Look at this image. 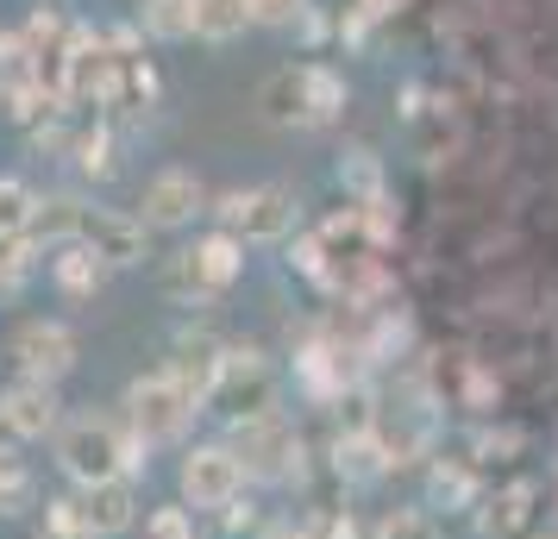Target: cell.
Masks as SVG:
<instances>
[{
  "mask_svg": "<svg viewBox=\"0 0 558 539\" xmlns=\"http://www.w3.org/2000/svg\"><path fill=\"white\" fill-rule=\"evenodd\" d=\"M51 452H57V470L76 489H88V483H107V477H138V452L145 445L132 439V427L120 414L82 408V414H63Z\"/></svg>",
  "mask_w": 558,
  "mask_h": 539,
  "instance_id": "obj_1",
  "label": "cell"
},
{
  "mask_svg": "<svg viewBox=\"0 0 558 539\" xmlns=\"http://www.w3.org/2000/svg\"><path fill=\"white\" fill-rule=\"evenodd\" d=\"M202 383L195 377H182L177 364H163V370H145V377H132L126 395H120V420L132 427V439L151 452V445H170L195 427V414H202Z\"/></svg>",
  "mask_w": 558,
  "mask_h": 539,
  "instance_id": "obj_2",
  "label": "cell"
},
{
  "mask_svg": "<svg viewBox=\"0 0 558 539\" xmlns=\"http://www.w3.org/2000/svg\"><path fill=\"white\" fill-rule=\"evenodd\" d=\"M257 107H264L270 126H327L345 107V82L332 76L327 63H289L264 82Z\"/></svg>",
  "mask_w": 558,
  "mask_h": 539,
  "instance_id": "obj_3",
  "label": "cell"
},
{
  "mask_svg": "<svg viewBox=\"0 0 558 539\" xmlns=\"http://www.w3.org/2000/svg\"><path fill=\"white\" fill-rule=\"evenodd\" d=\"M239 270H245V245H239L232 232H207L189 252L170 257L163 289H170L177 302H214V295H227V289L239 283Z\"/></svg>",
  "mask_w": 558,
  "mask_h": 539,
  "instance_id": "obj_4",
  "label": "cell"
},
{
  "mask_svg": "<svg viewBox=\"0 0 558 539\" xmlns=\"http://www.w3.org/2000/svg\"><path fill=\"white\" fill-rule=\"evenodd\" d=\"M207 402L227 408L232 420H252V414H277V370L257 345H227L214 358V377H207Z\"/></svg>",
  "mask_w": 558,
  "mask_h": 539,
  "instance_id": "obj_5",
  "label": "cell"
},
{
  "mask_svg": "<svg viewBox=\"0 0 558 539\" xmlns=\"http://www.w3.org/2000/svg\"><path fill=\"white\" fill-rule=\"evenodd\" d=\"M227 445L239 452V464H245L252 483H289V477H302V433H295V420H282V414L232 420Z\"/></svg>",
  "mask_w": 558,
  "mask_h": 539,
  "instance_id": "obj_6",
  "label": "cell"
},
{
  "mask_svg": "<svg viewBox=\"0 0 558 539\" xmlns=\"http://www.w3.org/2000/svg\"><path fill=\"white\" fill-rule=\"evenodd\" d=\"M7 358H13V370L32 377V383H63V377L82 364V339H76L70 320H45V314H32V320L13 327Z\"/></svg>",
  "mask_w": 558,
  "mask_h": 539,
  "instance_id": "obj_7",
  "label": "cell"
},
{
  "mask_svg": "<svg viewBox=\"0 0 558 539\" xmlns=\"http://www.w3.org/2000/svg\"><path fill=\"white\" fill-rule=\"evenodd\" d=\"M177 489H182V509L220 514L245 495V464H239V452L227 439L220 445H189L177 464Z\"/></svg>",
  "mask_w": 558,
  "mask_h": 539,
  "instance_id": "obj_8",
  "label": "cell"
},
{
  "mask_svg": "<svg viewBox=\"0 0 558 539\" xmlns=\"http://www.w3.org/2000/svg\"><path fill=\"white\" fill-rule=\"evenodd\" d=\"M214 213H220V232H232L239 245H270V238H282L295 226V188H282V182L232 188Z\"/></svg>",
  "mask_w": 558,
  "mask_h": 539,
  "instance_id": "obj_9",
  "label": "cell"
},
{
  "mask_svg": "<svg viewBox=\"0 0 558 539\" xmlns=\"http://www.w3.org/2000/svg\"><path fill=\"white\" fill-rule=\"evenodd\" d=\"M57 427H63V395H57V383H32V377H20V383L0 389V445H38V439H57Z\"/></svg>",
  "mask_w": 558,
  "mask_h": 539,
  "instance_id": "obj_10",
  "label": "cell"
},
{
  "mask_svg": "<svg viewBox=\"0 0 558 539\" xmlns=\"http://www.w3.org/2000/svg\"><path fill=\"white\" fill-rule=\"evenodd\" d=\"M76 245H88L107 270H132V264L151 257V226L138 213H120V207H82Z\"/></svg>",
  "mask_w": 558,
  "mask_h": 539,
  "instance_id": "obj_11",
  "label": "cell"
},
{
  "mask_svg": "<svg viewBox=\"0 0 558 539\" xmlns=\"http://www.w3.org/2000/svg\"><path fill=\"white\" fill-rule=\"evenodd\" d=\"M202 213H207V182L195 176V170H157V176L145 182L138 220L151 232H182V226H195Z\"/></svg>",
  "mask_w": 558,
  "mask_h": 539,
  "instance_id": "obj_12",
  "label": "cell"
},
{
  "mask_svg": "<svg viewBox=\"0 0 558 539\" xmlns=\"http://www.w3.org/2000/svg\"><path fill=\"white\" fill-rule=\"evenodd\" d=\"M76 509H82V527L95 539L132 534V520H138V477H107V483L76 489Z\"/></svg>",
  "mask_w": 558,
  "mask_h": 539,
  "instance_id": "obj_13",
  "label": "cell"
},
{
  "mask_svg": "<svg viewBox=\"0 0 558 539\" xmlns=\"http://www.w3.org/2000/svg\"><path fill=\"white\" fill-rule=\"evenodd\" d=\"M51 283L70 295V302H88L95 289L107 283V264L88 245H57V257H51Z\"/></svg>",
  "mask_w": 558,
  "mask_h": 539,
  "instance_id": "obj_14",
  "label": "cell"
},
{
  "mask_svg": "<svg viewBox=\"0 0 558 539\" xmlns=\"http://www.w3.org/2000/svg\"><path fill=\"white\" fill-rule=\"evenodd\" d=\"M82 207H88V201H76V195H38V213H32V245H76Z\"/></svg>",
  "mask_w": 558,
  "mask_h": 539,
  "instance_id": "obj_15",
  "label": "cell"
},
{
  "mask_svg": "<svg viewBox=\"0 0 558 539\" xmlns=\"http://www.w3.org/2000/svg\"><path fill=\"white\" fill-rule=\"evenodd\" d=\"M32 213H38V195L20 176H0V245L7 252H26L32 245Z\"/></svg>",
  "mask_w": 558,
  "mask_h": 539,
  "instance_id": "obj_16",
  "label": "cell"
},
{
  "mask_svg": "<svg viewBox=\"0 0 558 539\" xmlns=\"http://www.w3.org/2000/svg\"><path fill=\"white\" fill-rule=\"evenodd\" d=\"M26 509H38V470L13 445H0V520H20Z\"/></svg>",
  "mask_w": 558,
  "mask_h": 539,
  "instance_id": "obj_17",
  "label": "cell"
},
{
  "mask_svg": "<svg viewBox=\"0 0 558 539\" xmlns=\"http://www.w3.org/2000/svg\"><path fill=\"white\" fill-rule=\"evenodd\" d=\"M245 26H252L245 0H195V38H207V45H232Z\"/></svg>",
  "mask_w": 558,
  "mask_h": 539,
  "instance_id": "obj_18",
  "label": "cell"
},
{
  "mask_svg": "<svg viewBox=\"0 0 558 539\" xmlns=\"http://www.w3.org/2000/svg\"><path fill=\"white\" fill-rule=\"evenodd\" d=\"M138 32H151L163 45L195 38V0H145V7H138Z\"/></svg>",
  "mask_w": 558,
  "mask_h": 539,
  "instance_id": "obj_19",
  "label": "cell"
},
{
  "mask_svg": "<svg viewBox=\"0 0 558 539\" xmlns=\"http://www.w3.org/2000/svg\"><path fill=\"white\" fill-rule=\"evenodd\" d=\"M32 539H95V534L82 527L76 495H51V502H45V527H38Z\"/></svg>",
  "mask_w": 558,
  "mask_h": 539,
  "instance_id": "obj_20",
  "label": "cell"
},
{
  "mask_svg": "<svg viewBox=\"0 0 558 539\" xmlns=\"http://www.w3.org/2000/svg\"><path fill=\"white\" fill-rule=\"evenodd\" d=\"M76 163H82V176H113V138L107 132H82Z\"/></svg>",
  "mask_w": 558,
  "mask_h": 539,
  "instance_id": "obj_21",
  "label": "cell"
},
{
  "mask_svg": "<svg viewBox=\"0 0 558 539\" xmlns=\"http://www.w3.org/2000/svg\"><path fill=\"white\" fill-rule=\"evenodd\" d=\"M145 539H202V534H195V514L177 502V509H157L145 520Z\"/></svg>",
  "mask_w": 558,
  "mask_h": 539,
  "instance_id": "obj_22",
  "label": "cell"
},
{
  "mask_svg": "<svg viewBox=\"0 0 558 539\" xmlns=\"http://www.w3.org/2000/svg\"><path fill=\"white\" fill-rule=\"evenodd\" d=\"M252 7V26H295L307 20V0H245Z\"/></svg>",
  "mask_w": 558,
  "mask_h": 539,
  "instance_id": "obj_23",
  "label": "cell"
},
{
  "mask_svg": "<svg viewBox=\"0 0 558 539\" xmlns=\"http://www.w3.org/2000/svg\"><path fill=\"white\" fill-rule=\"evenodd\" d=\"M377 539H433V534H427V520H421L414 509H402V514H389V520L377 527Z\"/></svg>",
  "mask_w": 558,
  "mask_h": 539,
  "instance_id": "obj_24",
  "label": "cell"
},
{
  "mask_svg": "<svg viewBox=\"0 0 558 539\" xmlns=\"http://www.w3.org/2000/svg\"><path fill=\"white\" fill-rule=\"evenodd\" d=\"M257 539H314V527H295V520H270V527H257Z\"/></svg>",
  "mask_w": 558,
  "mask_h": 539,
  "instance_id": "obj_25",
  "label": "cell"
}]
</instances>
